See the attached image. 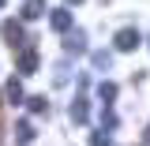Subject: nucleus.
I'll use <instances>...</instances> for the list:
<instances>
[{
  "label": "nucleus",
  "mask_w": 150,
  "mask_h": 146,
  "mask_svg": "<svg viewBox=\"0 0 150 146\" xmlns=\"http://www.w3.org/2000/svg\"><path fill=\"white\" fill-rule=\"evenodd\" d=\"M139 41H143V34H139L135 26H124V30H116V37H112V49H116V53H135Z\"/></svg>",
  "instance_id": "f257e3e1"
},
{
  "label": "nucleus",
  "mask_w": 150,
  "mask_h": 146,
  "mask_svg": "<svg viewBox=\"0 0 150 146\" xmlns=\"http://www.w3.org/2000/svg\"><path fill=\"white\" fill-rule=\"evenodd\" d=\"M64 53L68 56H79V53H86V34L83 30H64Z\"/></svg>",
  "instance_id": "f03ea898"
},
{
  "label": "nucleus",
  "mask_w": 150,
  "mask_h": 146,
  "mask_svg": "<svg viewBox=\"0 0 150 146\" xmlns=\"http://www.w3.org/2000/svg\"><path fill=\"white\" fill-rule=\"evenodd\" d=\"M71 120H75V124H86V120H90V101H86V90H79V97L71 101Z\"/></svg>",
  "instance_id": "7ed1b4c3"
},
{
  "label": "nucleus",
  "mask_w": 150,
  "mask_h": 146,
  "mask_svg": "<svg viewBox=\"0 0 150 146\" xmlns=\"http://www.w3.org/2000/svg\"><path fill=\"white\" fill-rule=\"evenodd\" d=\"M49 26H53L56 34H64V30H71V11H68V8H56L53 15H49Z\"/></svg>",
  "instance_id": "20e7f679"
},
{
  "label": "nucleus",
  "mask_w": 150,
  "mask_h": 146,
  "mask_svg": "<svg viewBox=\"0 0 150 146\" xmlns=\"http://www.w3.org/2000/svg\"><path fill=\"white\" fill-rule=\"evenodd\" d=\"M15 64H19V75H34L38 71V53H34V49H23Z\"/></svg>",
  "instance_id": "39448f33"
},
{
  "label": "nucleus",
  "mask_w": 150,
  "mask_h": 146,
  "mask_svg": "<svg viewBox=\"0 0 150 146\" xmlns=\"http://www.w3.org/2000/svg\"><path fill=\"white\" fill-rule=\"evenodd\" d=\"M41 15H45V0H26L19 11V19H41Z\"/></svg>",
  "instance_id": "423d86ee"
},
{
  "label": "nucleus",
  "mask_w": 150,
  "mask_h": 146,
  "mask_svg": "<svg viewBox=\"0 0 150 146\" xmlns=\"http://www.w3.org/2000/svg\"><path fill=\"white\" fill-rule=\"evenodd\" d=\"M15 142H19V146H30V142H34V128H30L26 120H19V124H15Z\"/></svg>",
  "instance_id": "0eeeda50"
},
{
  "label": "nucleus",
  "mask_w": 150,
  "mask_h": 146,
  "mask_svg": "<svg viewBox=\"0 0 150 146\" xmlns=\"http://www.w3.org/2000/svg\"><path fill=\"white\" fill-rule=\"evenodd\" d=\"M8 101H11V105H23V83H19V79L8 83Z\"/></svg>",
  "instance_id": "6e6552de"
},
{
  "label": "nucleus",
  "mask_w": 150,
  "mask_h": 146,
  "mask_svg": "<svg viewBox=\"0 0 150 146\" xmlns=\"http://www.w3.org/2000/svg\"><path fill=\"white\" fill-rule=\"evenodd\" d=\"M98 94H101V101H116V83H101Z\"/></svg>",
  "instance_id": "1a4fd4ad"
},
{
  "label": "nucleus",
  "mask_w": 150,
  "mask_h": 146,
  "mask_svg": "<svg viewBox=\"0 0 150 146\" xmlns=\"http://www.w3.org/2000/svg\"><path fill=\"white\" fill-rule=\"evenodd\" d=\"M90 146H112L109 131H105V128H101V131H94V135H90Z\"/></svg>",
  "instance_id": "9d476101"
},
{
  "label": "nucleus",
  "mask_w": 150,
  "mask_h": 146,
  "mask_svg": "<svg viewBox=\"0 0 150 146\" xmlns=\"http://www.w3.org/2000/svg\"><path fill=\"white\" fill-rule=\"evenodd\" d=\"M45 105H49L45 97H26V109L30 112H45Z\"/></svg>",
  "instance_id": "9b49d317"
},
{
  "label": "nucleus",
  "mask_w": 150,
  "mask_h": 146,
  "mask_svg": "<svg viewBox=\"0 0 150 146\" xmlns=\"http://www.w3.org/2000/svg\"><path fill=\"white\" fill-rule=\"evenodd\" d=\"M4 34H8V41H11V45H19L23 30H19V23H8V30H4Z\"/></svg>",
  "instance_id": "f8f14e48"
},
{
  "label": "nucleus",
  "mask_w": 150,
  "mask_h": 146,
  "mask_svg": "<svg viewBox=\"0 0 150 146\" xmlns=\"http://www.w3.org/2000/svg\"><path fill=\"white\" fill-rule=\"evenodd\" d=\"M101 124H105V131H109V128H116V112H112V109H105V112H101Z\"/></svg>",
  "instance_id": "ddd939ff"
},
{
  "label": "nucleus",
  "mask_w": 150,
  "mask_h": 146,
  "mask_svg": "<svg viewBox=\"0 0 150 146\" xmlns=\"http://www.w3.org/2000/svg\"><path fill=\"white\" fill-rule=\"evenodd\" d=\"M143 146H150V128H146V131H143Z\"/></svg>",
  "instance_id": "4468645a"
},
{
  "label": "nucleus",
  "mask_w": 150,
  "mask_h": 146,
  "mask_svg": "<svg viewBox=\"0 0 150 146\" xmlns=\"http://www.w3.org/2000/svg\"><path fill=\"white\" fill-rule=\"evenodd\" d=\"M68 4H83V0H68Z\"/></svg>",
  "instance_id": "2eb2a0df"
},
{
  "label": "nucleus",
  "mask_w": 150,
  "mask_h": 146,
  "mask_svg": "<svg viewBox=\"0 0 150 146\" xmlns=\"http://www.w3.org/2000/svg\"><path fill=\"white\" fill-rule=\"evenodd\" d=\"M0 8H4V0H0Z\"/></svg>",
  "instance_id": "dca6fc26"
}]
</instances>
